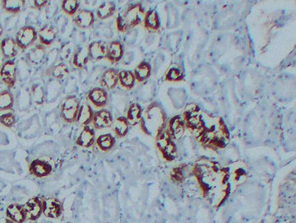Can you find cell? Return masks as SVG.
I'll return each mask as SVG.
<instances>
[{"label": "cell", "mask_w": 296, "mask_h": 223, "mask_svg": "<svg viewBox=\"0 0 296 223\" xmlns=\"http://www.w3.org/2000/svg\"><path fill=\"white\" fill-rule=\"evenodd\" d=\"M165 111L159 104L153 102L143 110L140 125L145 134L157 137L165 129Z\"/></svg>", "instance_id": "6da1fadb"}, {"label": "cell", "mask_w": 296, "mask_h": 223, "mask_svg": "<svg viewBox=\"0 0 296 223\" xmlns=\"http://www.w3.org/2000/svg\"><path fill=\"white\" fill-rule=\"evenodd\" d=\"M145 14V10L140 4H133L129 6L118 16L116 20L118 31L125 32L143 23Z\"/></svg>", "instance_id": "7a4b0ae2"}, {"label": "cell", "mask_w": 296, "mask_h": 223, "mask_svg": "<svg viewBox=\"0 0 296 223\" xmlns=\"http://www.w3.org/2000/svg\"><path fill=\"white\" fill-rule=\"evenodd\" d=\"M157 147L165 160L171 161L176 155V146L168 130H163L156 137Z\"/></svg>", "instance_id": "3957f363"}, {"label": "cell", "mask_w": 296, "mask_h": 223, "mask_svg": "<svg viewBox=\"0 0 296 223\" xmlns=\"http://www.w3.org/2000/svg\"><path fill=\"white\" fill-rule=\"evenodd\" d=\"M80 100L76 96H68L63 100L60 106V116L66 123H73L80 110Z\"/></svg>", "instance_id": "277c9868"}, {"label": "cell", "mask_w": 296, "mask_h": 223, "mask_svg": "<svg viewBox=\"0 0 296 223\" xmlns=\"http://www.w3.org/2000/svg\"><path fill=\"white\" fill-rule=\"evenodd\" d=\"M38 39L37 30L33 26H26L18 30L15 36V42L17 48L25 51L34 44Z\"/></svg>", "instance_id": "5b68a950"}, {"label": "cell", "mask_w": 296, "mask_h": 223, "mask_svg": "<svg viewBox=\"0 0 296 223\" xmlns=\"http://www.w3.org/2000/svg\"><path fill=\"white\" fill-rule=\"evenodd\" d=\"M183 120L185 122V126H188L192 131L200 133L204 129L202 115H200L199 109L197 108L195 105H192L190 107H188L184 114Z\"/></svg>", "instance_id": "8992f818"}, {"label": "cell", "mask_w": 296, "mask_h": 223, "mask_svg": "<svg viewBox=\"0 0 296 223\" xmlns=\"http://www.w3.org/2000/svg\"><path fill=\"white\" fill-rule=\"evenodd\" d=\"M0 79L8 88L14 87L17 80V66L14 60H6L1 66Z\"/></svg>", "instance_id": "52a82bcc"}, {"label": "cell", "mask_w": 296, "mask_h": 223, "mask_svg": "<svg viewBox=\"0 0 296 223\" xmlns=\"http://www.w3.org/2000/svg\"><path fill=\"white\" fill-rule=\"evenodd\" d=\"M23 206L26 220L35 221L43 215V200L40 197L31 198Z\"/></svg>", "instance_id": "ba28073f"}, {"label": "cell", "mask_w": 296, "mask_h": 223, "mask_svg": "<svg viewBox=\"0 0 296 223\" xmlns=\"http://www.w3.org/2000/svg\"><path fill=\"white\" fill-rule=\"evenodd\" d=\"M63 203L57 198H48L43 200V215L47 218L56 219L62 215Z\"/></svg>", "instance_id": "9c48e42d"}, {"label": "cell", "mask_w": 296, "mask_h": 223, "mask_svg": "<svg viewBox=\"0 0 296 223\" xmlns=\"http://www.w3.org/2000/svg\"><path fill=\"white\" fill-rule=\"evenodd\" d=\"M52 172V166L46 160L36 159L29 165V173L37 178L47 177Z\"/></svg>", "instance_id": "30bf717a"}, {"label": "cell", "mask_w": 296, "mask_h": 223, "mask_svg": "<svg viewBox=\"0 0 296 223\" xmlns=\"http://www.w3.org/2000/svg\"><path fill=\"white\" fill-rule=\"evenodd\" d=\"M95 17H94V12L87 10L83 9L78 11L76 15L73 17V23L75 26L80 29H89L94 26Z\"/></svg>", "instance_id": "8fae6325"}, {"label": "cell", "mask_w": 296, "mask_h": 223, "mask_svg": "<svg viewBox=\"0 0 296 223\" xmlns=\"http://www.w3.org/2000/svg\"><path fill=\"white\" fill-rule=\"evenodd\" d=\"M87 98L94 106L100 108L106 106V104L108 102V95L102 87H95L90 90Z\"/></svg>", "instance_id": "7c38bea8"}, {"label": "cell", "mask_w": 296, "mask_h": 223, "mask_svg": "<svg viewBox=\"0 0 296 223\" xmlns=\"http://www.w3.org/2000/svg\"><path fill=\"white\" fill-rule=\"evenodd\" d=\"M113 122H114V119H113L112 114L107 110L102 109V110L94 113V119H92V125H94V128L98 129V130L106 128L111 126Z\"/></svg>", "instance_id": "4fadbf2b"}, {"label": "cell", "mask_w": 296, "mask_h": 223, "mask_svg": "<svg viewBox=\"0 0 296 223\" xmlns=\"http://www.w3.org/2000/svg\"><path fill=\"white\" fill-rule=\"evenodd\" d=\"M100 86L106 90H113L119 84V72L116 69L109 68L105 70L101 75L100 80Z\"/></svg>", "instance_id": "5bb4252c"}, {"label": "cell", "mask_w": 296, "mask_h": 223, "mask_svg": "<svg viewBox=\"0 0 296 223\" xmlns=\"http://www.w3.org/2000/svg\"><path fill=\"white\" fill-rule=\"evenodd\" d=\"M185 122L180 116H174L168 122V134L173 140H179L185 133Z\"/></svg>", "instance_id": "9a60e30c"}, {"label": "cell", "mask_w": 296, "mask_h": 223, "mask_svg": "<svg viewBox=\"0 0 296 223\" xmlns=\"http://www.w3.org/2000/svg\"><path fill=\"white\" fill-rule=\"evenodd\" d=\"M6 218L15 223H24L26 220L23 205L12 203L9 205L6 211Z\"/></svg>", "instance_id": "2e32d148"}, {"label": "cell", "mask_w": 296, "mask_h": 223, "mask_svg": "<svg viewBox=\"0 0 296 223\" xmlns=\"http://www.w3.org/2000/svg\"><path fill=\"white\" fill-rule=\"evenodd\" d=\"M124 55V46L120 41H112L109 44L108 47L106 48V56L105 58L111 62L115 64L119 62L122 59Z\"/></svg>", "instance_id": "e0dca14e"}, {"label": "cell", "mask_w": 296, "mask_h": 223, "mask_svg": "<svg viewBox=\"0 0 296 223\" xmlns=\"http://www.w3.org/2000/svg\"><path fill=\"white\" fill-rule=\"evenodd\" d=\"M0 51L6 60H10L17 54V44L12 38L6 37L0 43Z\"/></svg>", "instance_id": "ac0fdd59"}, {"label": "cell", "mask_w": 296, "mask_h": 223, "mask_svg": "<svg viewBox=\"0 0 296 223\" xmlns=\"http://www.w3.org/2000/svg\"><path fill=\"white\" fill-rule=\"evenodd\" d=\"M95 140L96 139H95V132L94 129L89 126H86L83 127L82 131L76 140V145L81 147L88 148L94 146Z\"/></svg>", "instance_id": "d6986e66"}, {"label": "cell", "mask_w": 296, "mask_h": 223, "mask_svg": "<svg viewBox=\"0 0 296 223\" xmlns=\"http://www.w3.org/2000/svg\"><path fill=\"white\" fill-rule=\"evenodd\" d=\"M94 115V112L91 106L87 103L83 104V105H80V110L78 113L77 119L75 122H77L83 127L89 126L92 122Z\"/></svg>", "instance_id": "ffe728a7"}, {"label": "cell", "mask_w": 296, "mask_h": 223, "mask_svg": "<svg viewBox=\"0 0 296 223\" xmlns=\"http://www.w3.org/2000/svg\"><path fill=\"white\" fill-rule=\"evenodd\" d=\"M46 46H42L41 44H38L34 47L29 50V52L26 53V57L29 62H31L32 65L38 66L42 64L46 58Z\"/></svg>", "instance_id": "44dd1931"}, {"label": "cell", "mask_w": 296, "mask_h": 223, "mask_svg": "<svg viewBox=\"0 0 296 223\" xmlns=\"http://www.w3.org/2000/svg\"><path fill=\"white\" fill-rule=\"evenodd\" d=\"M38 38L40 40V44L42 46H51L57 38V32L53 26H45L43 28L40 29V32H38Z\"/></svg>", "instance_id": "7402d4cb"}, {"label": "cell", "mask_w": 296, "mask_h": 223, "mask_svg": "<svg viewBox=\"0 0 296 223\" xmlns=\"http://www.w3.org/2000/svg\"><path fill=\"white\" fill-rule=\"evenodd\" d=\"M87 48H88L89 58L91 60L99 61L105 59L106 56V47L101 41L91 42L87 46Z\"/></svg>", "instance_id": "603a6c76"}, {"label": "cell", "mask_w": 296, "mask_h": 223, "mask_svg": "<svg viewBox=\"0 0 296 223\" xmlns=\"http://www.w3.org/2000/svg\"><path fill=\"white\" fill-rule=\"evenodd\" d=\"M143 24L145 28L147 30L158 31L160 27V17H159L158 12L154 9L148 10L147 12H145Z\"/></svg>", "instance_id": "cb8c5ba5"}, {"label": "cell", "mask_w": 296, "mask_h": 223, "mask_svg": "<svg viewBox=\"0 0 296 223\" xmlns=\"http://www.w3.org/2000/svg\"><path fill=\"white\" fill-rule=\"evenodd\" d=\"M89 53L87 47H81L78 49L76 52H74L72 57V65L77 68L82 69L88 63Z\"/></svg>", "instance_id": "d4e9b609"}, {"label": "cell", "mask_w": 296, "mask_h": 223, "mask_svg": "<svg viewBox=\"0 0 296 223\" xmlns=\"http://www.w3.org/2000/svg\"><path fill=\"white\" fill-rule=\"evenodd\" d=\"M152 68L150 64L142 61L134 69V75L138 82H144L151 76Z\"/></svg>", "instance_id": "484cf974"}, {"label": "cell", "mask_w": 296, "mask_h": 223, "mask_svg": "<svg viewBox=\"0 0 296 223\" xmlns=\"http://www.w3.org/2000/svg\"><path fill=\"white\" fill-rule=\"evenodd\" d=\"M115 11H116L115 4L114 2H111V1H106L98 7L97 10H96V16L100 20H106V18L112 17L114 14Z\"/></svg>", "instance_id": "4316f807"}, {"label": "cell", "mask_w": 296, "mask_h": 223, "mask_svg": "<svg viewBox=\"0 0 296 223\" xmlns=\"http://www.w3.org/2000/svg\"><path fill=\"white\" fill-rule=\"evenodd\" d=\"M1 5L5 12L17 14L23 10L26 2L24 0H3Z\"/></svg>", "instance_id": "83f0119b"}, {"label": "cell", "mask_w": 296, "mask_h": 223, "mask_svg": "<svg viewBox=\"0 0 296 223\" xmlns=\"http://www.w3.org/2000/svg\"><path fill=\"white\" fill-rule=\"evenodd\" d=\"M143 109L140 104L133 103L129 106L126 112V120L129 124L136 125L140 123V117L142 114Z\"/></svg>", "instance_id": "f1b7e54d"}, {"label": "cell", "mask_w": 296, "mask_h": 223, "mask_svg": "<svg viewBox=\"0 0 296 223\" xmlns=\"http://www.w3.org/2000/svg\"><path fill=\"white\" fill-rule=\"evenodd\" d=\"M112 126L114 134L118 138L124 137L128 133L129 123L125 117H118L115 119Z\"/></svg>", "instance_id": "f546056e"}, {"label": "cell", "mask_w": 296, "mask_h": 223, "mask_svg": "<svg viewBox=\"0 0 296 223\" xmlns=\"http://www.w3.org/2000/svg\"><path fill=\"white\" fill-rule=\"evenodd\" d=\"M95 142L101 151L107 152L111 150L115 145V138L111 134H104L100 135Z\"/></svg>", "instance_id": "4dcf8cb0"}, {"label": "cell", "mask_w": 296, "mask_h": 223, "mask_svg": "<svg viewBox=\"0 0 296 223\" xmlns=\"http://www.w3.org/2000/svg\"><path fill=\"white\" fill-rule=\"evenodd\" d=\"M135 76L134 72L128 70H123L119 72V82L124 88L130 90L135 85Z\"/></svg>", "instance_id": "1f68e13d"}, {"label": "cell", "mask_w": 296, "mask_h": 223, "mask_svg": "<svg viewBox=\"0 0 296 223\" xmlns=\"http://www.w3.org/2000/svg\"><path fill=\"white\" fill-rule=\"evenodd\" d=\"M14 106V97L11 91L4 90L0 92V112L12 110Z\"/></svg>", "instance_id": "d6a6232c"}, {"label": "cell", "mask_w": 296, "mask_h": 223, "mask_svg": "<svg viewBox=\"0 0 296 223\" xmlns=\"http://www.w3.org/2000/svg\"><path fill=\"white\" fill-rule=\"evenodd\" d=\"M31 99L35 105L41 106L45 102V91L40 84H33L31 87Z\"/></svg>", "instance_id": "836d02e7"}, {"label": "cell", "mask_w": 296, "mask_h": 223, "mask_svg": "<svg viewBox=\"0 0 296 223\" xmlns=\"http://www.w3.org/2000/svg\"><path fill=\"white\" fill-rule=\"evenodd\" d=\"M49 75L56 80H64L69 75V69L64 63L57 64L56 66L50 69Z\"/></svg>", "instance_id": "e575fe53"}, {"label": "cell", "mask_w": 296, "mask_h": 223, "mask_svg": "<svg viewBox=\"0 0 296 223\" xmlns=\"http://www.w3.org/2000/svg\"><path fill=\"white\" fill-rule=\"evenodd\" d=\"M80 7V2L77 0H65L61 5L63 12L69 16H73L78 12Z\"/></svg>", "instance_id": "d590c367"}, {"label": "cell", "mask_w": 296, "mask_h": 223, "mask_svg": "<svg viewBox=\"0 0 296 223\" xmlns=\"http://www.w3.org/2000/svg\"><path fill=\"white\" fill-rule=\"evenodd\" d=\"M0 124L3 125L6 127L8 128H12V126H14L16 124V117H15L14 114L12 112L6 113L4 115L0 116Z\"/></svg>", "instance_id": "8d00e7d4"}, {"label": "cell", "mask_w": 296, "mask_h": 223, "mask_svg": "<svg viewBox=\"0 0 296 223\" xmlns=\"http://www.w3.org/2000/svg\"><path fill=\"white\" fill-rule=\"evenodd\" d=\"M231 176L234 180V182L236 183L243 182L247 176V170L244 166H237V168H234V170L232 171Z\"/></svg>", "instance_id": "74e56055"}, {"label": "cell", "mask_w": 296, "mask_h": 223, "mask_svg": "<svg viewBox=\"0 0 296 223\" xmlns=\"http://www.w3.org/2000/svg\"><path fill=\"white\" fill-rule=\"evenodd\" d=\"M165 79L166 81H169V82H177V81H180V80H183V73L181 70L173 67L165 75Z\"/></svg>", "instance_id": "f35d334b"}, {"label": "cell", "mask_w": 296, "mask_h": 223, "mask_svg": "<svg viewBox=\"0 0 296 223\" xmlns=\"http://www.w3.org/2000/svg\"><path fill=\"white\" fill-rule=\"evenodd\" d=\"M47 3H48V2H47L46 0H35L34 2H33V6H34L35 8L37 9V10H41V9H43L44 7H46Z\"/></svg>", "instance_id": "ab89813d"}, {"label": "cell", "mask_w": 296, "mask_h": 223, "mask_svg": "<svg viewBox=\"0 0 296 223\" xmlns=\"http://www.w3.org/2000/svg\"><path fill=\"white\" fill-rule=\"evenodd\" d=\"M3 33H4L3 26H2V25L0 24V38L2 37V35H3Z\"/></svg>", "instance_id": "60d3db41"}]
</instances>
